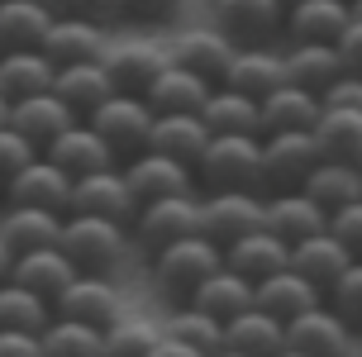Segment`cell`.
I'll return each instance as SVG.
<instances>
[{"instance_id": "1", "label": "cell", "mask_w": 362, "mask_h": 357, "mask_svg": "<svg viewBox=\"0 0 362 357\" xmlns=\"http://www.w3.org/2000/svg\"><path fill=\"white\" fill-rule=\"evenodd\" d=\"M148 257H153V262H148L153 291H158L163 300H172V305H186L205 276H215V271L224 267V248L210 243L205 233H186V238H177V243H167V248H158V252H148Z\"/></svg>"}, {"instance_id": "2", "label": "cell", "mask_w": 362, "mask_h": 357, "mask_svg": "<svg viewBox=\"0 0 362 357\" xmlns=\"http://www.w3.org/2000/svg\"><path fill=\"white\" fill-rule=\"evenodd\" d=\"M257 158H262V134H210L191 177L200 191H262Z\"/></svg>"}, {"instance_id": "3", "label": "cell", "mask_w": 362, "mask_h": 357, "mask_svg": "<svg viewBox=\"0 0 362 357\" xmlns=\"http://www.w3.org/2000/svg\"><path fill=\"white\" fill-rule=\"evenodd\" d=\"M57 248L72 257L76 271H115L129 252V224L100 219V214H62Z\"/></svg>"}, {"instance_id": "4", "label": "cell", "mask_w": 362, "mask_h": 357, "mask_svg": "<svg viewBox=\"0 0 362 357\" xmlns=\"http://www.w3.org/2000/svg\"><path fill=\"white\" fill-rule=\"evenodd\" d=\"M320 139L315 129H281V134H262V158H257V177H262V196L272 191H300L305 177L320 167Z\"/></svg>"}, {"instance_id": "5", "label": "cell", "mask_w": 362, "mask_h": 357, "mask_svg": "<svg viewBox=\"0 0 362 357\" xmlns=\"http://www.w3.org/2000/svg\"><path fill=\"white\" fill-rule=\"evenodd\" d=\"M86 124L105 139V148L119 162H129L134 153L148 148V129H153V110L144 95H124V90H110L100 105L86 115Z\"/></svg>"}, {"instance_id": "6", "label": "cell", "mask_w": 362, "mask_h": 357, "mask_svg": "<svg viewBox=\"0 0 362 357\" xmlns=\"http://www.w3.org/2000/svg\"><path fill=\"white\" fill-rule=\"evenodd\" d=\"M186 233H200V200H196V191L148 200V205H139L134 219H129V243H139L144 252H158V248H167V243L186 238Z\"/></svg>"}, {"instance_id": "7", "label": "cell", "mask_w": 362, "mask_h": 357, "mask_svg": "<svg viewBox=\"0 0 362 357\" xmlns=\"http://www.w3.org/2000/svg\"><path fill=\"white\" fill-rule=\"evenodd\" d=\"M53 315L81 320V324L105 334L110 324L124 315V295H119V286L110 281L105 271H76L72 281L62 286V295L53 300Z\"/></svg>"}, {"instance_id": "8", "label": "cell", "mask_w": 362, "mask_h": 357, "mask_svg": "<svg viewBox=\"0 0 362 357\" xmlns=\"http://www.w3.org/2000/svg\"><path fill=\"white\" fill-rule=\"evenodd\" d=\"M262 229V191H205L200 196V233L229 248L234 238Z\"/></svg>"}, {"instance_id": "9", "label": "cell", "mask_w": 362, "mask_h": 357, "mask_svg": "<svg viewBox=\"0 0 362 357\" xmlns=\"http://www.w3.org/2000/svg\"><path fill=\"white\" fill-rule=\"evenodd\" d=\"M139 210V200L124 181V167H100V172H86V177H72V196H67V214H100V219H115V224H129Z\"/></svg>"}, {"instance_id": "10", "label": "cell", "mask_w": 362, "mask_h": 357, "mask_svg": "<svg viewBox=\"0 0 362 357\" xmlns=\"http://www.w3.org/2000/svg\"><path fill=\"white\" fill-rule=\"evenodd\" d=\"M210 24L234 48H248V43H267L272 34H281L286 5L281 0H210Z\"/></svg>"}, {"instance_id": "11", "label": "cell", "mask_w": 362, "mask_h": 357, "mask_svg": "<svg viewBox=\"0 0 362 357\" xmlns=\"http://www.w3.org/2000/svg\"><path fill=\"white\" fill-rule=\"evenodd\" d=\"M43 57L53 62V67H76V62H105V29L100 24H90L81 15H67V10H57L53 24H48V34H43Z\"/></svg>"}, {"instance_id": "12", "label": "cell", "mask_w": 362, "mask_h": 357, "mask_svg": "<svg viewBox=\"0 0 362 357\" xmlns=\"http://www.w3.org/2000/svg\"><path fill=\"white\" fill-rule=\"evenodd\" d=\"M262 229H272L286 248H296L329 229V210L315 205L305 191H272V196H262Z\"/></svg>"}, {"instance_id": "13", "label": "cell", "mask_w": 362, "mask_h": 357, "mask_svg": "<svg viewBox=\"0 0 362 357\" xmlns=\"http://www.w3.org/2000/svg\"><path fill=\"white\" fill-rule=\"evenodd\" d=\"M124 181L134 200L148 205V200H163V196H186V191H196V177H191V167H181L177 158H163V153H134L124 162Z\"/></svg>"}, {"instance_id": "14", "label": "cell", "mask_w": 362, "mask_h": 357, "mask_svg": "<svg viewBox=\"0 0 362 357\" xmlns=\"http://www.w3.org/2000/svg\"><path fill=\"white\" fill-rule=\"evenodd\" d=\"M286 343L300 348V353H310V357H353L358 334L329 305H315V310H305V315H296L286 324Z\"/></svg>"}, {"instance_id": "15", "label": "cell", "mask_w": 362, "mask_h": 357, "mask_svg": "<svg viewBox=\"0 0 362 357\" xmlns=\"http://www.w3.org/2000/svg\"><path fill=\"white\" fill-rule=\"evenodd\" d=\"M229 57H234V43L219 34L215 24L181 29V34L172 38V48H167V62H172V67L196 71V76L215 81V86H219V76H224V67H229Z\"/></svg>"}, {"instance_id": "16", "label": "cell", "mask_w": 362, "mask_h": 357, "mask_svg": "<svg viewBox=\"0 0 362 357\" xmlns=\"http://www.w3.org/2000/svg\"><path fill=\"white\" fill-rule=\"evenodd\" d=\"M281 81H286V57L272 53L267 43L234 48L229 67H224V76H219V86H234V90H243V95H253V100L272 95V90L281 86Z\"/></svg>"}, {"instance_id": "17", "label": "cell", "mask_w": 362, "mask_h": 357, "mask_svg": "<svg viewBox=\"0 0 362 357\" xmlns=\"http://www.w3.org/2000/svg\"><path fill=\"white\" fill-rule=\"evenodd\" d=\"M0 196H5V205H43V210H62V214H67L72 177H67L53 158H43V153H38V158L29 162V167L10 181Z\"/></svg>"}, {"instance_id": "18", "label": "cell", "mask_w": 362, "mask_h": 357, "mask_svg": "<svg viewBox=\"0 0 362 357\" xmlns=\"http://www.w3.org/2000/svg\"><path fill=\"white\" fill-rule=\"evenodd\" d=\"M253 305L257 310H267V315H276L281 324H291L296 315H305V310H315V305H325V291L315 281H305L296 267H281L272 271L267 281L253 286Z\"/></svg>"}, {"instance_id": "19", "label": "cell", "mask_w": 362, "mask_h": 357, "mask_svg": "<svg viewBox=\"0 0 362 357\" xmlns=\"http://www.w3.org/2000/svg\"><path fill=\"white\" fill-rule=\"evenodd\" d=\"M43 158H53L67 177H86V172H100V167H115V162H119L86 119H76V124L62 129V134L43 148Z\"/></svg>"}, {"instance_id": "20", "label": "cell", "mask_w": 362, "mask_h": 357, "mask_svg": "<svg viewBox=\"0 0 362 357\" xmlns=\"http://www.w3.org/2000/svg\"><path fill=\"white\" fill-rule=\"evenodd\" d=\"M348 24H353V10L348 0H296L286 5V29L291 43H339Z\"/></svg>"}, {"instance_id": "21", "label": "cell", "mask_w": 362, "mask_h": 357, "mask_svg": "<svg viewBox=\"0 0 362 357\" xmlns=\"http://www.w3.org/2000/svg\"><path fill=\"white\" fill-rule=\"evenodd\" d=\"M67 124H76V115L62 105L57 90H38V95H24V100L10 105V129H19L38 153H43V148H48Z\"/></svg>"}, {"instance_id": "22", "label": "cell", "mask_w": 362, "mask_h": 357, "mask_svg": "<svg viewBox=\"0 0 362 357\" xmlns=\"http://www.w3.org/2000/svg\"><path fill=\"white\" fill-rule=\"evenodd\" d=\"M224 267L238 271V276H248V281H267L272 271L291 267V248L276 238L272 229H253L243 233V238H234L229 248H224Z\"/></svg>"}, {"instance_id": "23", "label": "cell", "mask_w": 362, "mask_h": 357, "mask_svg": "<svg viewBox=\"0 0 362 357\" xmlns=\"http://www.w3.org/2000/svg\"><path fill=\"white\" fill-rule=\"evenodd\" d=\"M210 86H215V81H205V76H196V71L167 62V67L153 76V86L144 90V100H148L153 115H200Z\"/></svg>"}, {"instance_id": "24", "label": "cell", "mask_w": 362, "mask_h": 357, "mask_svg": "<svg viewBox=\"0 0 362 357\" xmlns=\"http://www.w3.org/2000/svg\"><path fill=\"white\" fill-rule=\"evenodd\" d=\"M57 67L43 57V48H5L0 53V100L15 105L24 95H38V90H53Z\"/></svg>"}, {"instance_id": "25", "label": "cell", "mask_w": 362, "mask_h": 357, "mask_svg": "<svg viewBox=\"0 0 362 357\" xmlns=\"http://www.w3.org/2000/svg\"><path fill=\"white\" fill-rule=\"evenodd\" d=\"M0 238L19 252L34 248H53L62 238V210H43V205H5L0 214Z\"/></svg>"}, {"instance_id": "26", "label": "cell", "mask_w": 362, "mask_h": 357, "mask_svg": "<svg viewBox=\"0 0 362 357\" xmlns=\"http://www.w3.org/2000/svg\"><path fill=\"white\" fill-rule=\"evenodd\" d=\"M210 143V129L200 115H153V129H148V148L163 153V158H177L181 167H196V158Z\"/></svg>"}, {"instance_id": "27", "label": "cell", "mask_w": 362, "mask_h": 357, "mask_svg": "<svg viewBox=\"0 0 362 357\" xmlns=\"http://www.w3.org/2000/svg\"><path fill=\"white\" fill-rule=\"evenodd\" d=\"M320 110H325V100H320L315 90L291 86V81H281L272 95H262V100H257L262 134H281V129H315Z\"/></svg>"}, {"instance_id": "28", "label": "cell", "mask_w": 362, "mask_h": 357, "mask_svg": "<svg viewBox=\"0 0 362 357\" xmlns=\"http://www.w3.org/2000/svg\"><path fill=\"white\" fill-rule=\"evenodd\" d=\"M224 348L248 353V357H272L276 348H286V324L276 315H267V310L248 305L243 315L224 320Z\"/></svg>"}, {"instance_id": "29", "label": "cell", "mask_w": 362, "mask_h": 357, "mask_svg": "<svg viewBox=\"0 0 362 357\" xmlns=\"http://www.w3.org/2000/svg\"><path fill=\"white\" fill-rule=\"evenodd\" d=\"M19 286H29L34 295H43V300L53 305L57 295H62V286L76 276V267H72V257L57 248H34V252H19L15 257V271H10Z\"/></svg>"}, {"instance_id": "30", "label": "cell", "mask_w": 362, "mask_h": 357, "mask_svg": "<svg viewBox=\"0 0 362 357\" xmlns=\"http://www.w3.org/2000/svg\"><path fill=\"white\" fill-rule=\"evenodd\" d=\"M348 262H358V257H353V252H348V248H344V243H339V238H334L329 229L291 248V267L300 271L305 281H315L320 291H329V286L339 281V276L348 271Z\"/></svg>"}, {"instance_id": "31", "label": "cell", "mask_w": 362, "mask_h": 357, "mask_svg": "<svg viewBox=\"0 0 362 357\" xmlns=\"http://www.w3.org/2000/svg\"><path fill=\"white\" fill-rule=\"evenodd\" d=\"M286 81L291 86H305L315 95H325L339 76H344V62H339V48L334 43H291L286 53Z\"/></svg>"}, {"instance_id": "32", "label": "cell", "mask_w": 362, "mask_h": 357, "mask_svg": "<svg viewBox=\"0 0 362 357\" xmlns=\"http://www.w3.org/2000/svg\"><path fill=\"white\" fill-rule=\"evenodd\" d=\"M163 67H167V53H158L153 43H124V48H110L105 53L110 86L124 90V95H144Z\"/></svg>"}, {"instance_id": "33", "label": "cell", "mask_w": 362, "mask_h": 357, "mask_svg": "<svg viewBox=\"0 0 362 357\" xmlns=\"http://www.w3.org/2000/svg\"><path fill=\"white\" fill-rule=\"evenodd\" d=\"M200 119H205L210 134H262L257 100L234 86H210L205 105H200Z\"/></svg>"}, {"instance_id": "34", "label": "cell", "mask_w": 362, "mask_h": 357, "mask_svg": "<svg viewBox=\"0 0 362 357\" xmlns=\"http://www.w3.org/2000/svg\"><path fill=\"white\" fill-rule=\"evenodd\" d=\"M300 191L334 214V210H344V205H353V200H362V167L339 162V158H320V167L305 177Z\"/></svg>"}, {"instance_id": "35", "label": "cell", "mask_w": 362, "mask_h": 357, "mask_svg": "<svg viewBox=\"0 0 362 357\" xmlns=\"http://www.w3.org/2000/svg\"><path fill=\"white\" fill-rule=\"evenodd\" d=\"M53 90L62 95V105L72 110L76 119H86V115L100 105V100H105L115 86H110L105 62H76V67H57Z\"/></svg>"}, {"instance_id": "36", "label": "cell", "mask_w": 362, "mask_h": 357, "mask_svg": "<svg viewBox=\"0 0 362 357\" xmlns=\"http://www.w3.org/2000/svg\"><path fill=\"white\" fill-rule=\"evenodd\" d=\"M191 305H200L205 315H215V320L224 324V320H234V315H243V310L253 305V281L238 276V271H229V267H219L215 276H205V281L196 286Z\"/></svg>"}, {"instance_id": "37", "label": "cell", "mask_w": 362, "mask_h": 357, "mask_svg": "<svg viewBox=\"0 0 362 357\" xmlns=\"http://www.w3.org/2000/svg\"><path fill=\"white\" fill-rule=\"evenodd\" d=\"M315 139H320V153L339 162H353L362 167V110H320L315 119Z\"/></svg>"}, {"instance_id": "38", "label": "cell", "mask_w": 362, "mask_h": 357, "mask_svg": "<svg viewBox=\"0 0 362 357\" xmlns=\"http://www.w3.org/2000/svg\"><path fill=\"white\" fill-rule=\"evenodd\" d=\"M53 24V10L38 0H0V53L5 48H38Z\"/></svg>"}, {"instance_id": "39", "label": "cell", "mask_w": 362, "mask_h": 357, "mask_svg": "<svg viewBox=\"0 0 362 357\" xmlns=\"http://www.w3.org/2000/svg\"><path fill=\"white\" fill-rule=\"evenodd\" d=\"M38 353L43 357H95V353H105V334L81 320L53 315L43 324V334H38Z\"/></svg>"}, {"instance_id": "40", "label": "cell", "mask_w": 362, "mask_h": 357, "mask_svg": "<svg viewBox=\"0 0 362 357\" xmlns=\"http://www.w3.org/2000/svg\"><path fill=\"white\" fill-rule=\"evenodd\" d=\"M53 320V305L34 295L29 286H19L15 276L0 281V329H15V334H43V324Z\"/></svg>"}, {"instance_id": "41", "label": "cell", "mask_w": 362, "mask_h": 357, "mask_svg": "<svg viewBox=\"0 0 362 357\" xmlns=\"http://www.w3.org/2000/svg\"><path fill=\"white\" fill-rule=\"evenodd\" d=\"M163 334H172V339H181L186 348H196V353H215V348H224V324L215 320V315H205L200 305H177L172 310V320L163 324Z\"/></svg>"}, {"instance_id": "42", "label": "cell", "mask_w": 362, "mask_h": 357, "mask_svg": "<svg viewBox=\"0 0 362 357\" xmlns=\"http://www.w3.org/2000/svg\"><path fill=\"white\" fill-rule=\"evenodd\" d=\"M158 339H163V329L153 320H124V315H119V320L105 329V353L110 357H144Z\"/></svg>"}, {"instance_id": "43", "label": "cell", "mask_w": 362, "mask_h": 357, "mask_svg": "<svg viewBox=\"0 0 362 357\" xmlns=\"http://www.w3.org/2000/svg\"><path fill=\"white\" fill-rule=\"evenodd\" d=\"M325 300H329V310H334V315H339V320L362 339V257H358V262H348V271L325 291Z\"/></svg>"}, {"instance_id": "44", "label": "cell", "mask_w": 362, "mask_h": 357, "mask_svg": "<svg viewBox=\"0 0 362 357\" xmlns=\"http://www.w3.org/2000/svg\"><path fill=\"white\" fill-rule=\"evenodd\" d=\"M34 158H38V148H34V143L24 139L19 129L0 124V191H5V186H10V181H15V177H19V172H24V167H29Z\"/></svg>"}, {"instance_id": "45", "label": "cell", "mask_w": 362, "mask_h": 357, "mask_svg": "<svg viewBox=\"0 0 362 357\" xmlns=\"http://www.w3.org/2000/svg\"><path fill=\"white\" fill-rule=\"evenodd\" d=\"M329 233H334L353 257H362V200H353V205L329 214Z\"/></svg>"}, {"instance_id": "46", "label": "cell", "mask_w": 362, "mask_h": 357, "mask_svg": "<svg viewBox=\"0 0 362 357\" xmlns=\"http://www.w3.org/2000/svg\"><path fill=\"white\" fill-rule=\"evenodd\" d=\"M186 10V0H124V19H139V24H167Z\"/></svg>"}, {"instance_id": "47", "label": "cell", "mask_w": 362, "mask_h": 357, "mask_svg": "<svg viewBox=\"0 0 362 357\" xmlns=\"http://www.w3.org/2000/svg\"><path fill=\"white\" fill-rule=\"evenodd\" d=\"M62 10L105 29V24H115V19H124V0H62Z\"/></svg>"}, {"instance_id": "48", "label": "cell", "mask_w": 362, "mask_h": 357, "mask_svg": "<svg viewBox=\"0 0 362 357\" xmlns=\"http://www.w3.org/2000/svg\"><path fill=\"white\" fill-rule=\"evenodd\" d=\"M329 110H362V76H353V71H344L334 86L320 95Z\"/></svg>"}, {"instance_id": "49", "label": "cell", "mask_w": 362, "mask_h": 357, "mask_svg": "<svg viewBox=\"0 0 362 357\" xmlns=\"http://www.w3.org/2000/svg\"><path fill=\"white\" fill-rule=\"evenodd\" d=\"M334 48H339V62H344V71L362 76V19H353V24H348Z\"/></svg>"}, {"instance_id": "50", "label": "cell", "mask_w": 362, "mask_h": 357, "mask_svg": "<svg viewBox=\"0 0 362 357\" xmlns=\"http://www.w3.org/2000/svg\"><path fill=\"white\" fill-rule=\"evenodd\" d=\"M0 357H43V353H38V334L0 329Z\"/></svg>"}, {"instance_id": "51", "label": "cell", "mask_w": 362, "mask_h": 357, "mask_svg": "<svg viewBox=\"0 0 362 357\" xmlns=\"http://www.w3.org/2000/svg\"><path fill=\"white\" fill-rule=\"evenodd\" d=\"M144 357H205V353H196V348H186L181 339H172V334H163V339L153 343Z\"/></svg>"}, {"instance_id": "52", "label": "cell", "mask_w": 362, "mask_h": 357, "mask_svg": "<svg viewBox=\"0 0 362 357\" xmlns=\"http://www.w3.org/2000/svg\"><path fill=\"white\" fill-rule=\"evenodd\" d=\"M10 271H15V248L0 238V281H10Z\"/></svg>"}, {"instance_id": "53", "label": "cell", "mask_w": 362, "mask_h": 357, "mask_svg": "<svg viewBox=\"0 0 362 357\" xmlns=\"http://www.w3.org/2000/svg\"><path fill=\"white\" fill-rule=\"evenodd\" d=\"M272 357H310V353H300V348H291V343H286V348H276Z\"/></svg>"}, {"instance_id": "54", "label": "cell", "mask_w": 362, "mask_h": 357, "mask_svg": "<svg viewBox=\"0 0 362 357\" xmlns=\"http://www.w3.org/2000/svg\"><path fill=\"white\" fill-rule=\"evenodd\" d=\"M210 357H248V353H234V348H215Z\"/></svg>"}, {"instance_id": "55", "label": "cell", "mask_w": 362, "mask_h": 357, "mask_svg": "<svg viewBox=\"0 0 362 357\" xmlns=\"http://www.w3.org/2000/svg\"><path fill=\"white\" fill-rule=\"evenodd\" d=\"M0 124H10V105L5 100H0Z\"/></svg>"}, {"instance_id": "56", "label": "cell", "mask_w": 362, "mask_h": 357, "mask_svg": "<svg viewBox=\"0 0 362 357\" xmlns=\"http://www.w3.org/2000/svg\"><path fill=\"white\" fill-rule=\"evenodd\" d=\"M38 5H48V10H53V15H57V10H62V0H38Z\"/></svg>"}, {"instance_id": "57", "label": "cell", "mask_w": 362, "mask_h": 357, "mask_svg": "<svg viewBox=\"0 0 362 357\" xmlns=\"http://www.w3.org/2000/svg\"><path fill=\"white\" fill-rule=\"evenodd\" d=\"M348 10H353V19H362V0H353V5H348Z\"/></svg>"}, {"instance_id": "58", "label": "cell", "mask_w": 362, "mask_h": 357, "mask_svg": "<svg viewBox=\"0 0 362 357\" xmlns=\"http://www.w3.org/2000/svg\"><path fill=\"white\" fill-rule=\"evenodd\" d=\"M281 5H296V0H281Z\"/></svg>"}, {"instance_id": "59", "label": "cell", "mask_w": 362, "mask_h": 357, "mask_svg": "<svg viewBox=\"0 0 362 357\" xmlns=\"http://www.w3.org/2000/svg\"><path fill=\"white\" fill-rule=\"evenodd\" d=\"M95 357H110V353H95Z\"/></svg>"}, {"instance_id": "60", "label": "cell", "mask_w": 362, "mask_h": 357, "mask_svg": "<svg viewBox=\"0 0 362 357\" xmlns=\"http://www.w3.org/2000/svg\"><path fill=\"white\" fill-rule=\"evenodd\" d=\"M348 5H353V0H348Z\"/></svg>"}]
</instances>
